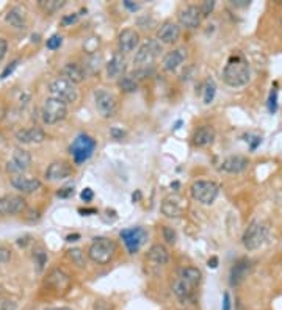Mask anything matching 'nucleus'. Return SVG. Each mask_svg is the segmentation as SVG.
<instances>
[{"mask_svg": "<svg viewBox=\"0 0 282 310\" xmlns=\"http://www.w3.org/2000/svg\"><path fill=\"white\" fill-rule=\"evenodd\" d=\"M223 80L227 86L232 88L244 86L251 80V66L243 53L237 52L229 57L223 69Z\"/></svg>", "mask_w": 282, "mask_h": 310, "instance_id": "nucleus-1", "label": "nucleus"}, {"mask_svg": "<svg viewBox=\"0 0 282 310\" xmlns=\"http://www.w3.org/2000/svg\"><path fill=\"white\" fill-rule=\"evenodd\" d=\"M115 252H116L115 241L105 236H99L94 238V241L91 243L88 249V257L97 265H107L115 257Z\"/></svg>", "mask_w": 282, "mask_h": 310, "instance_id": "nucleus-2", "label": "nucleus"}, {"mask_svg": "<svg viewBox=\"0 0 282 310\" xmlns=\"http://www.w3.org/2000/svg\"><path fill=\"white\" fill-rule=\"evenodd\" d=\"M268 238V226L260 221V220H254L251 221V224L246 227L244 233H243V246L248 251H256L259 249Z\"/></svg>", "mask_w": 282, "mask_h": 310, "instance_id": "nucleus-3", "label": "nucleus"}, {"mask_svg": "<svg viewBox=\"0 0 282 310\" xmlns=\"http://www.w3.org/2000/svg\"><path fill=\"white\" fill-rule=\"evenodd\" d=\"M49 94L54 99H58L61 102L67 103H76L79 100V89L77 86L63 77H57L49 83Z\"/></svg>", "mask_w": 282, "mask_h": 310, "instance_id": "nucleus-4", "label": "nucleus"}, {"mask_svg": "<svg viewBox=\"0 0 282 310\" xmlns=\"http://www.w3.org/2000/svg\"><path fill=\"white\" fill-rule=\"evenodd\" d=\"M96 140L93 136L86 135V133H80L76 140L73 141V144L69 146V152L73 155L76 165H82L85 163L88 158H91L93 152L96 151Z\"/></svg>", "mask_w": 282, "mask_h": 310, "instance_id": "nucleus-5", "label": "nucleus"}, {"mask_svg": "<svg viewBox=\"0 0 282 310\" xmlns=\"http://www.w3.org/2000/svg\"><path fill=\"white\" fill-rule=\"evenodd\" d=\"M67 116V105L64 102L54 99V97H47L43 105H41V119L44 124L47 125H54L58 124L60 121L66 119Z\"/></svg>", "mask_w": 282, "mask_h": 310, "instance_id": "nucleus-6", "label": "nucleus"}, {"mask_svg": "<svg viewBox=\"0 0 282 310\" xmlns=\"http://www.w3.org/2000/svg\"><path fill=\"white\" fill-rule=\"evenodd\" d=\"M162 52V46L157 40H149L146 43H143L135 57H133V64L136 66V69H146V67H151L152 63L157 60V57L160 55Z\"/></svg>", "mask_w": 282, "mask_h": 310, "instance_id": "nucleus-7", "label": "nucleus"}, {"mask_svg": "<svg viewBox=\"0 0 282 310\" xmlns=\"http://www.w3.org/2000/svg\"><path fill=\"white\" fill-rule=\"evenodd\" d=\"M190 193L195 200H198L204 205H210L218 197L220 187L212 180H196L191 184Z\"/></svg>", "mask_w": 282, "mask_h": 310, "instance_id": "nucleus-8", "label": "nucleus"}, {"mask_svg": "<svg viewBox=\"0 0 282 310\" xmlns=\"http://www.w3.org/2000/svg\"><path fill=\"white\" fill-rule=\"evenodd\" d=\"M94 96V103L97 112L103 116V118H112L116 110H118V99L115 97L113 93L107 91L105 88H97L93 93Z\"/></svg>", "mask_w": 282, "mask_h": 310, "instance_id": "nucleus-9", "label": "nucleus"}, {"mask_svg": "<svg viewBox=\"0 0 282 310\" xmlns=\"http://www.w3.org/2000/svg\"><path fill=\"white\" fill-rule=\"evenodd\" d=\"M121 240L124 241V245L130 254H136L139 248L145 245V241L148 238V232L143 227H130L124 229L119 232Z\"/></svg>", "mask_w": 282, "mask_h": 310, "instance_id": "nucleus-10", "label": "nucleus"}, {"mask_svg": "<svg viewBox=\"0 0 282 310\" xmlns=\"http://www.w3.org/2000/svg\"><path fill=\"white\" fill-rule=\"evenodd\" d=\"M31 166V155L25 149H14L10 160L7 161V171L14 176H21Z\"/></svg>", "mask_w": 282, "mask_h": 310, "instance_id": "nucleus-11", "label": "nucleus"}, {"mask_svg": "<svg viewBox=\"0 0 282 310\" xmlns=\"http://www.w3.org/2000/svg\"><path fill=\"white\" fill-rule=\"evenodd\" d=\"M187 209V200L178 194L168 196L162 202V213L168 218H181Z\"/></svg>", "mask_w": 282, "mask_h": 310, "instance_id": "nucleus-12", "label": "nucleus"}, {"mask_svg": "<svg viewBox=\"0 0 282 310\" xmlns=\"http://www.w3.org/2000/svg\"><path fill=\"white\" fill-rule=\"evenodd\" d=\"M25 209V199L17 194H7L0 197V215L11 216L24 212Z\"/></svg>", "mask_w": 282, "mask_h": 310, "instance_id": "nucleus-13", "label": "nucleus"}, {"mask_svg": "<svg viewBox=\"0 0 282 310\" xmlns=\"http://www.w3.org/2000/svg\"><path fill=\"white\" fill-rule=\"evenodd\" d=\"M178 17H179V24L182 27L193 30V28H198L201 25L202 13H201L198 5H187L179 11Z\"/></svg>", "mask_w": 282, "mask_h": 310, "instance_id": "nucleus-14", "label": "nucleus"}, {"mask_svg": "<svg viewBox=\"0 0 282 310\" xmlns=\"http://www.w3.org/2000/svg\"><path fill=\"white\" fill-rule=\"evenodd\" d=\"M46 285H49L57 293H64L70 287V278L66 271L55 268L49 272L47 279H46Z\"/></svg>", "mask_w": 282, "mask_h": 310, "instance_id": "nucleus-15", "label": "nucleus"}, {"mask_svg": "<svg viewBox=\"0 0 282 310\" xmlns=\"http://www.w3.org/2000/svg\"><path fill=\"white\" fill-rule=\"evenodd\" d=\"M179 38H181V27L172 21L163 22L157 31V41L162 44H172Z\"/></svg>", "mask_w": 282, "mask_h": 310, "instance_id": "nucleus-16", "label": "nucleus"}, {"mask_svg": "<svg viewBox=\"0 0 282 310\" xmlns=\"http://www.w3.org/2000/svg\"><path fill=\"white\" fill-rule=\"evenodd\" d=\"M139 44V34L133 28H124L118 34V49L121 53L133 52Z\"/></svg>", "mask_w": 282, "mask_h": 310, "instance_id": "nucleus-17", "label": "nucleus"}, {"mask_svg": "<svg viewBox=\"0 0 282 310\" xmlns=\"http://www.w3.org/2000/svg\"><path fill=\"white\" fill-rule=\"evenodd\" d=\"M251 271V260L248 259H240L234 263V266L231 268V274H229V284L232 287H238Z\"/></svg>", "mask_w": 282, "mask_h": 310, "instance_id": "nucleus-18", "label": "nucleus"}, {"mask_svg": "<svg viewBox=\"0 0 282 310\" xmlns=\"http://www.w3.org/2000/svg\"><path fill=\"white\" fill-rule=\"evenodd\" d=\"M70 174H73V168L70 165L64 160L60 161H54L49 165V168L46 169V179L50 182H58V180H64L67 179Z\"/></svg>", "mask_w": 282, "mask_h": 310, "instance_id": "nucleus-19", "label": "nucleus"}, {"mask_svg": "<svg viewBox=\"0 0 282 310\" xmlns=\"http://www.w3.org/2000/svg\"><path fill=\"white\" fill-rule=\"evenodd\" d=\"M16 140L22 144H40L46 140V133L40 127H28L16 132Z\"/></svg>", "mask_w": 282, "mask_h": 310, "instance_id": "nucleus-20", "label": "nucleus"}, {"mask_svg": "<svg viewBox=\"0 0 282 310\" xmlns=\"http://www.w3.org/2000/svg\"><path fill=\"white\" fill-rule=\"evenodd\" d=\"M61 77L69 80V82H73L74 85H77V83H82L86 79V71H85V67L82 64L70 61V63H66L63 66Z\"/></svg>", "mask_w": 282, "mask_h": 310, "instance_id": "nucleus-21", "label": "nucleus"}, {"mask_svg": "<svg viewBox=\"0 0 282 310\" xmlns=\"http://www.w3.org/2000/svg\"><path fill=\"white\" fill-rule=\"evenodd\" d=\"M185 49H174L171 52H168L163 60H162V67L166 72H174L182 66V63L185 61Z\"/></svg>", "mask_w": 282, "mask_h": 310, "instance_id": "nucleus-22", "label": "nucleus"}, {"mask_svg": "<svg viewBox=\"0 0 282 310\" xmlns=\"http://www.w3.org/2000/svg\"><path fill=\"white\" fill-rule=\"evenodd\" d=\"M195 285L185 282L184 279L178 278L174 282H172V291L174 295L179 298L181 302L184 304H191L195 301Z\"/></svg>", "mask_w": 282, "mask_h": 310, "instance_id": "nucleus-23", "label": "nucleus"}, {"mask_svg": "<svg viewBox=\"0 0 282 310\" xmlns=\"http://www.w3.org/2000/svg\"><path fill=\"white\" fill-rule=\"evenodd\" d=\"M11 185H13L17 191H21V193H24V194H31V193L38 191V190L41 188V182H40L38 179L27 177V176H24V174H21V176H13V177H11Z\"/></svg>", "mask_w": 282, "mask_h": 310, "instance_id": "nucleus-24", "label": "nucleus"}, {"mask_svg": "<svg viewBox=\"0 0 282 310\" xmlns=\"http://www.w3.org/2000/svg\"><path fill=\"white\" fill-rule=\"evenodd\" d=\"M250 165V160L243 157V155H231L227 158H224L220 165V169L224 172H229V174H238V172L244 171Z\"/></svg>", "mask_w": 282, "mask_h": 310, "instance_id": "nucleus-25", "label": "nucleus"}, {"mask_svg": "<svg viewBox=\"0 0 282 310\" xmlns=\"http://www.w3.org/2000/svg\"><path fill=\"white\" fill-rule=\"evenodd\" d=\"M126 58L121 52L113 53L110 61L107 63V76L109 79H121L126 72Z\"/></svg>", "mask_w": 282, "mask_h": 310, "instance_id": "nucleus-26", "label": "nucleus"}, {"mask_svg": "<svg viewBox=\"0 0 282 310\" xmlns=\"http://www.w3.org/2000/svg\"><path fill=\"white\" fill-rule=\"evenodd\" d=\"M5 21L19 30H24L27 27V10L22 5H14L13 8L8 10V13L5 14Z\"/></svg>", "mask_w": 282, "mask_h": 310, "instance_id": "nucleus-27", "label": "nucleus"}, {"mask_svg": "<svg viewBox=\"0 0 282 310\" xmlns=\"http://www.w3.org/2000/svg\"><path fill=\"white\" fill-rule=\"evenodd\" d=\"M214 141H215V130L210 125H202V127L196 129L193 133V143L198 148L210 146Z\"/></svg>", "mask_w": 282, "mask_h": 310, "instance_id": "nucleus-28", "label": "nucleus"}, {"mask_svg": "<svg viewBox=\"0 0 282 310\" xmlns=\"http://www.w3.org/2000/svg\"><path fill=\"white\" fill-rule=\"evenodd\" d=\"M169 260V252L163 245H152L148 251V262L155 266H163Z\"/></svg>", "mask_w": 282, "mask_h": 310, "instance_id": "nucleus-29", "label": "nucleus"}, {"mask_svg": "<svg viewBox=\"0 0 282 310\" xmlns=\"http://www.w3.org/2000/svg\"><path fill=\"white\" fill-rule=\"evenodd\" d=\"M179 278L184 279L185 282H188V284H191V285L196 287V285L201 282L202 274H201V271H199L198 268H195V266H187V268H182V269L179 271Z\"/></svg>", "mask_w": 282, "mask_h": 310, "instance_id": "nucleus-30", "label": "nucleus"}, {"mask_svg": "<svg viewBox=\"0 0 282 310\" xmlns=\"http://www.w3.org/2000/svg\"><path fill=\"white\" fill-rule=\"evenodd\" d=\"M66 5V0H38V7L46 14H54Z\"/></svg>", "mask_w": 282, "mask_h": 310, "instance_id": "nucleus-31", "label": "nucleus"}, {"mask_svg": "<svg viewBox=\"0 0 282 310\" xmlns=\"http://www.w3.org/2000/svg\"><path fill=\"white\" fill-rule=\"evenodd\" d=\"M33 262L37 265V269L41 272L46 265H47V251L40 245V246H34L33 249Z\"/></svg>", "mask_w": 282, "mask_h": 310, "instance_id": "nucleus-32", "label": "nucleus"}, {"mask_svg": "<svg viewBox=\"0 0 282 310\" xmlns=\"http://www.w3.org/2000/svg\"><path fill=\"white\" fill-rule=\"evenodd\" d=\"M215 94H217V83H215V80L214 79H207L205 83H204V91H202V99H204L205 105H208V103L214 102Z\"/></svg>", "mask_w": 282, "mask_h": 310, "instance_id": "nucleus-33", "label": "nucleus"}, {"mask_svg": "<svg viewBox=\"0 0 282 310\" xmlns=\"http://www.w3.org/2000/svg\"><path fill=\"white\" fill-rule=\"evenodd\" d=\"M118 85H119V88H121L122 91H126V93H133V91H136V88H138V82H136V79H135L132 74L122 76V77L118 80Z\"/></svg>", "mask_w": 282, "mask_h": 310, "instance_id": "nucleus-34", "label": "nucleus"}, {"mask_svg": "<svg viewBox=\"0 0 282 310\" xmlns=\"http://www.w3.org/2000/svg\"><path fill=\"white\" fill-rule=\"evenodd\" d=\"M268 112L273 115L277 112V89L273 88L271 93H270V97H268Z\"/></svg>", "mask_w": 282, "mask_h": 310, "instance_id": "nucleus-35", "label": "nucleus"}, {"mask_svg": "<svg viewBox=\"0 0 282 310\" xmlns=\"http://www.w3.org/2000/svg\"><path fill=\"white\" fill-rule=\"evenodd\" d=\"M69 252V257H70V260L73 262H76L79 266H83L85 265V256H83V252L80 251V249H70V251H67Z\"/></svg>", "mask_w": 282, "mask_h": 310, "instance_id": "nucleus-36", "label": "nucleus"}, {"mask_svg": "<svg viewBox=\"0 0 282 310\" xmlns=\"http://www.w3.org/2000/svg\"><path fill=\"white\" fill-rule=\"evenodd\" d=\"M17 64H19V58H16V60H13L5 69H4V71H2V74H0V79H2V80H5L7 77H10L13 72H14V69L17 67Z\"/></svg>", "mask_w": 282, "mask_h": 310, "instance_id": "nucleus-37", "label": "nucleus"}, {"mask_svg": "<svg viewBox=\"0 0 282 310\" xmlns=\"http://www.w3.org/2000/svg\"><path fill=\"white\" fill-rule=\"evenodd\" d=\"M214 8H215V2H214V0H205V2H202L201 7H199V10L202 13V17H207L212 11H214Z\"/></svg>", "mask_w": 282, "mask_h": 310, "instance_id": "nucleus-38", "label": "nucleus"}, {"mask_svg": "<svg viewBox=\"0 0 282 310\" xmlns=\"http://www.w3.org/2000/svg\"><path fill=\"white\" fill-rule=\"evenodd\" d=\"M63 44V38L60 37V34H52V37L47 40V49H50V50H55V49H58L60 46Z\"/></svg>", "mask_w": 282, "mask_h": 310, "instance_id": "nucleus-39", "label": "nucleus"}, {"mask_svg": "<svg viewBox=\"0 0 282 310\" xmlns=\"http://www.w3.org/2000/svg\"><path fill=\"white\" fill-rule=\"evenodd\" d=\"M163 238L166 240V243H169V245L175 243V232L172 230V227H169V226L163 227Z\"/></svg>", "mask_w": 282, "mask_h": 310, "instance_id": "nucleus-40", "label": "nucleus"}, {"mask_svg": "<svg viewBox=\"0 0 282 310\" xmlns=\"http://www.w3.org/2000/svg\"><path fill=\"white\" fill-rule=\"evenodd\" d=\"M0 310H17V305H16L14 301L2 298V299H0Z\"/></svg>", "mask_w": 282, "mask_h": 310, "instance_id": "nucleus-41", "label": "nucleus"}, {"mask_svg": "<svg viewBox=\"0 0 282 310\" xmlns=\"http://www.w3.org/2000/svg\"><path fill=\"white\" fill-rule=\"evenodd\" d=\"M11 260V251L8 248L0 246V265H4Z\"/></svg>", "mask_w": 282, "mask_h": 310, "instance_id": "nucleus-42", "label": "nucleus"}, {"mask_svg": "<svg viewBox=\"0 0 282 310\" xmlns=\"http://www.w3.org/2000/svg\"><path fill=\"white\" fill-rule=\"evenodd\" d=\"M221 310H232V302H231V295H229V291H226V293L223 295Z\"/></svg>", "mask_w": 282, "mask_h": 310, "instance_id": "nucleus-43", "label": "nucleus"}, {"mask_svg": "<svg viewBox=\"0 0 282 310\" xmlns=\"http://www.w3.org/2000/svg\"><path fill=\"white\" fill-rule=\"evenodd\" d=\"M7 52H8V41L5 38H0V61L5 58Z\"/></svg>", "mask_w": 282, "mask_h": 310, "instance_id": "nucleus-44", "label": "nucleus"}, {"mask_svg": "<svg viewBox=\"0 0 282 310\" xmlns=\"http://www.w3.org/2000/svg\"><path fill=\"white\" fill-rule=\"evenodd\" d=\"M80 197H82V200H83V202H91V200H93V197H94V193H93V190H91V188H85V190L80 193Z\"/></svg>", "mask_w": 282, "mask_h": 310, "instance_id": "nucleus-45", "label": "nucleus"}, {"mask_svg": "<svg viewBox=\"0 0 282 310\" xmlns=\"http://www.w3.org/2000/svg\"><path fill=\"white\" fill-rule=\"evenodd\" d=\"M122 5H124V7H126L129 11H132V13H135V11L139 8V5H138V4H135V2H132V0H124Z\"/></svg>", "mask_w": 282, "mask_h": 310, "instance_id": "nucleus-46", "label": "nucleus"}, {"mask_svg": "<svg viewBox=\"0 0 282 310\" xmlns=\"http://www.w3.org/2000/svg\"><path fill=\"white\" fill-rule=\"evenodd\" d=\"M73 193H74L73 187H64V188H61V190L57 193V196H58V197H67V196H70Z\"/></svg>", "mask_w": 282, "mask_h": 310, "instance_id": "nucleus-47", "label": "nucleus"}, {"mask_svg": "<svg viewBox=\"0 0 282 310\" xmlns=\"http://www.w3.org/2000/svg\"><path fill=\"white\" fill-rule=\"evenodd\" d=\"M77 19H79V14H69V16H64L61 22H63L64 25H69V24H74Z\"/></svg>", "mask_w": 282, "mask_h": 310, "instance_id": "nucleus-48", "label": "nucleus"}, {"mask_svg": "<svg viewBox=\"0 0 282 310\" xmlns=\"http://www.w3.org/2000/svg\"><path fill=\"white\" fill-rule=\"evenodd\" d=\"M112 135L116 138V140H119V138L124 136V132H121V130H118V129H112Z\"/></svg>", "mask_w": 282, "mask_h": 310, "instance_id": "nucleus-49", "label": "nucleus"}, {"mask_svg": "<svg viewBox=\"0 0 282 310\" xmlns=\"http://www.w3.org/2000/svg\"><path fill=\"white\" fill-rule=\"evenodd\" d=\"M208 266H210V268H217V266H218V259H217V257H212V259L208 260Z\"/></svg>", "mask_w": 282, "mask_h": 310, "instance_id": "nucleus-50", "label": "nucleus"}, {"mask_svg": "<svg viewBox=\"0 0 282 310\" xmlns=\"http://www.w3.org/2000/svg\"><path fill=\"white\" fill-rule=\"evenodd\" d=\"M79 238H80V235H79V233H74V235H69L66 240H67V241H77Z\"/></svg>", "mask_w": 282, "mask_h": 310, "instance_id": "nucleus-51", "label": "nucleus"}, {"mask_svg": "<svg viewBox=\"0 0 282 310\" xmlns=\"http://www.w3.org/2000/svg\"><path fill=\"white\" fill-rule=\"evenodd\" d=\"M46 310H73L69 307H50V308H46Z\"/></svg>", "mask_w": 282, "mask_h": 310, "instance_id": "nucleus-52", "label": "nucleus"}, {"mask_svg": "<svg viewBox=\"0 0 282 310\" xmlns=\"http://www.w3.org/2000/svg\"><path fill=\"white\" fill-rule=\"evenodd\" d=\"M80 213H96V210H80Z\"/></svg>", "mask_w": 282, "mask_h": 310, "instance_id": "nucleus-53", "label": "nucleus"}, {"mask_svg": "<svg viewBox=\"0 0 282 310\" xmlns=\"http://www.w3.org/2000/svg\"><path fill=\"white\" fill-rule=\"evenodd\" d=\"M2 298H4V288L0 287V299H2Z\"/></svg>", "mask_w": 282, "mask_h": 310, "instance_id": "nucleus-54", "label": "nucleus"}]
</instances>
